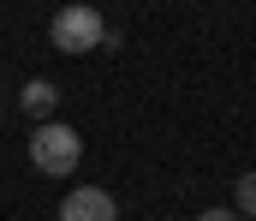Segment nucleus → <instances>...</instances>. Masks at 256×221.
Masks as SVG:
<instances>
[{"instance_id":"f03ea898","label":"nucleus","mask_w":256,"mask_h":221,"mask_svg":"<svg viewBox=\"0 0 256 221\" xmlns=\"http://www.w3.org/2000/svg\"><path fill=\"white\" fill-rule=\"evenodd\" d=\"M48 42H54L60 54H90V48H102V42H108V24H102V12H96V6L72 0V6H60V12L48 18Z\"/></svg>"},{"instance_id":"7ed1b4c3","label":"nucleus","mask_w":256,"mask_h":221,"mask_svg":"<svg viewBox=\"0 0 256 221\" xmlns=\"http://www.w3.org/2000/svg\"><path fill=\"white\" fill-rule=\"evenodd\" d=\"M60 221H120V203H114V191H102V185H78V191H66Z\"/></svg>"},{"instance_id":"423d86ee","label":"nucleus","mask_w":256,"mask_h":221,"mask_svg":"<svg viewBox=\"0 0 256 221\" xmlns=\"http://www.w3.org/2000/svg\"><path fill=\"white\" fill-rule=\"evenodd\" d=\"M196 221H244V215H238V209H202Z\"/></svg>"},{"instance_id":"0eeeda50","label":"nucleus","mask_w":256,"mask_h":221,"mask_svg":"<svg viewBox=\"0 0 256 221\" xmlns=\"http://www.w3.org/2000/svg\"><path fill=\"white\" fill-rule=\"evenodd\" d=\"M0 120H6V102H0Z\"/></svg>"},{"instance_id":"39448f33","label":"nucleus","mask_w":256,"mask_h":221,"mask_svg":"<svg viewBox=\"0 0 256 221\" xmlns=\"http://www.w3.org/2000/svg\"><path fill=\"white\" fill-rule=\"evenodd\" d=\"M232 209H238V215H256V173H238V185H232Z\"/></svg>"},{"instance_id":"20e7f679","label":"nucleus","mask_w":256,"mask_h":221,"mask_svg":"<svg viewBox=\"0 0 256 221\" xmlns=\"http://www.w3.org/2000/svg\"><path fill=\"white\" fill-rule=\"evenodd\" d=\"M54 108H60V90H54L48 78H30V84L18 90V114H30L36 126H42V120H48Z\"/></svg>"},{"instance_id":"f257e3e1","label":"nucleus","mask_w":256,"mask_h":221,"mask_svg":"<svg viewBox=\"0 0 256 221\" xmlns=\"http://www.w3.org/2000/svg\"><path fill=\"white\" fill-rule=\"evenodd\" d=\"M30 161H36V173L66 179V173L84 161V138H78L66 120H42V126H36V138H30Z\"/></svg>"},{"instance_id":"6e6552de","label":"nucleus","mask_w":256,"mask_h":221,"mask_svg":"<svg viewBox=\"0 0 256 221\" xmlns=\"http://www.w3.org/2000/svg\"><path fill=\"white\" fill-rule=\"evenodd\" d=\"M84 6H96V0H84Z\"/></svg>"}]
</instances>
